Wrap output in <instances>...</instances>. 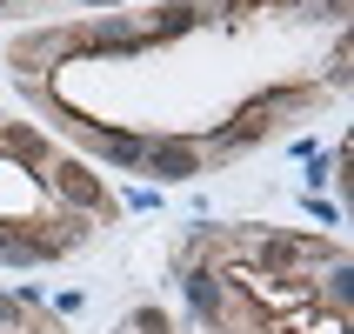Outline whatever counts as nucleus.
Returning a JSON list of instances; mask_svg holds the SVG:
<instances>
[{"label":"nucleus","mask_w":354,"mask_h":334,"mask_svg":"<svg viewBox=\"0 0 354 334\" xmlns=\"http://www.w3.org/2000/svg\"><path fill=\"white\" fill-rule=\"evenodd\" d=\"M140 160H147L160 180H187V174H201V154L187 147V140H154V147H140Z\"/></svg>","instance_id":"obj_1"},{"label":"nucleus","mask_w":354,"mask_h":334,"mask_svg":"<svg viewBox=\"0 0 354 334\" xmlns=\"http://www.w3.org/2000/svg\"><path fill=\"white\" fill-rule=\"evenodd\" d=\"M54 180H60V194H74L80 207H100V180H87V167H54Z\"/></svg>","instance_id":"obj_2"}]
</instances>
